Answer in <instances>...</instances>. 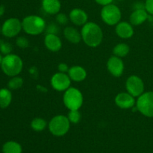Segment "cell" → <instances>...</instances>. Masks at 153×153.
Instances as JSON below:
<instances>
[{"instance_id":"obj_31","label":"cell","mask_w":153,"mask_h":153,"mask_svg":"<svg viewBox=\"0 0 153 153\" xmlns=\"http://www.w3.org/2000/svg\"><path fill=\"white\" fill-rule=\"evenodd\" d=\"M69 69H70V67L66 63H60L58 65V72H61V73H67L69 71Z\"/></svg>"},{"instance_id":"obj_15","label":"cell","mask_w":153,"mask_h":153,"mask_svg":"<svg viewBox=\"0 0 153 153\" xmlns=\"http://www.w3.org/2000/svg\"><path fill=\"white\" fill-rule=\"evenodd\" d=\"M44 45L51 52H58L62 47V41L58 34H46L44 37Z\"/></svg>"},{"instance_id":"obj_1","label":"cell","mask_w":153,"mask_h":153,"mask_svg":"<svg viewBox=\"0 0 153 153\" xmlns=\"http://www.w3.org/2000/svg\"><path fill=\"white\" fill-rule=\"evenodd\" d=\"M82 39L88 46L96 48L100 46L103 40V31L98 24L88 22L81 30Z\"/></svg>"},{"instance_id":"obj_8","label":"cell","mask_w":153,"mask_h":153,"mask_svg":"<svg viewBox=\"0 0 153 153\" xmlns=\"http://www.w3.org/2000/svg\"><path fill=\"white\" fill-rule=\"evenodd\" d=\"M22 30V22L17 18L6 19L1 26V34L6 37L11 38L17 36Z\"/></svg>"},{"instance_id":"obj_35","label":"cell","mask_w":153,"mask_h":153,"mask_svg":"<svg viewBox=\"0 0 153 153\" xmlns=\"http://www.w3.org/2000/svg\"><path fill=\"white\" fill-rule=\"evenodd\" d=\"M0 33H1V27L0 26Z\"/></svg>"},{"instance_id":"obj_9","label":"cell","mask_w":153,"mask_h":153,"mask_svg":"<svg viewBox=\"0 0 153 153\" xmlns=\"http://www.w3.org/2000/svg\"><path fill=\"white\" fill-rule=\"evenodd\" d=\"M126 88L127 92L136 97H139L144 93L145 85L143 79L138 76L131 75L126 82Z\"/></svg>"},{"instance_id":"obj_18","label":"cell","mask_w":153,"mask_h":153,"mask_svg":"<svg viewBox=\"0 0 153 153\" xmlns=\"http://www.w3.org/2000/svg\"><path fill=\"white\" fill-rule=\"evenodd\" d=\"M64 36L67 41L73 44L79 43L82 40L81 31L73 26H67L64 29Z\"/></svg>"},{"instance_id":"obj_10","label":"cell","mask_w":153,"mask_h":153,"mask_svg":"<svg viewBox=\"0 0 153 153\" xmlns=\"http://www.w3.org/2000/svg\"><path fill=\"white\" fill-rule=\"evenodd\" d=\"M71 81L67 73L58 72L52 76L50 84L52 88L56 91L64 92L71 87Z\"/></svg>"},{"instance_id":"obj_23","label":"cell","mask_w":153,"mask_h":153,"mask_svg":"<svg viewBox=\"0 0 153 153\" xmlns=\"http://www.w3.org/2000/svg\"><path fill=\"white\" fill-rule=\"evenodd\" d=\"M47 122L46 120L41 117H35L31 120V127L34 131H42L47 126Z\"/></svg>"},{"instance_id":"obj_4","label":"cell","mask_w":153,"mask_h":153,"mask_svg":"<svg viewBox=\"0 0 153 153\" xmlns=\"http://www.w3.org/2000/svg\"><path fill=\"white\" fill-rule=\"evenodd\" d=\"M63 102L69 111L79 110L84 102L83 94L77 88L70 87L64 91Z\"/></svg>"},{"instance_id":"obj_33","label":"cell","mask_w":153,"mask_h":153,"mask_svg":"<svg viewBox=\"0 0 153 153\" xmlns=\"http://www.w3.org/2000/svg\"><path fill=\"white\" fill-rule=\"evenodd\" d=\"M4 11H5V7H4V6L0 5V17L4 15Z\"/></svg>"},{"instance_id":"obj_7","label":"cell","mask_w":153,"mask_h":153,"mask_svg":"<svg viewBox=\"0 0 153 153\" xmlns=\"http://www.w3.org/2000/svg\"><path fill=\"white\" fill-rule=\"evenodd\" d=\"M101 18L103 22L108 25H116L120 22L122 13L119 7L114 4L103 6L101 10Z\"/></svg>"},{"instance_id":"obj_34","label":"cell","mask_w":153,"mask_h":153,"mask_svg":"<svg viewBox=\"0 0 153 153\" xmlns=\"http://www.w3.org/2000/svg\"><path fill=\"white\" fill-rule=\"evenodd\" d=\"M2 59H3V57L1 56V54H0V67H1V62H2Z\"/></svg>"},{"instance_id":"obj_32","label":"cell","mask_w":153,"mask_h":153,"mask_svg":"<svg viewBox=\"0 0 153 153\" xmlns=\"http://www.w3.org/2000/svg\"><path fill=\"white\" fill-rule=\"evenodd\" d=\"M114 0H95L97 4H100L102 6H105V5H107V4H111L113 2Z\"/></svg>"},{"instance_id":"obj_5","label":"cell","mask_w":153,"mask_h":153,"mask_svg":"<svg viewBox=\"0 0 153 153\" xmlns=\"http://www.w3.org/2000/svg\"><path fill=\"white\" fill-rule=\"evenodd\" d=\"M49 131L53 135L61 137L67 134L70 128V122L67 116L59 114L53 117L48 123Z\"/></svg>"},{"instance_id":"obj_6","label":"cell","mask_w":153,"mask_h":153,"mask_svg":"<svg viewBox=\"0 0 153 153\" xmlns=\"http://www.w3.org/2000/svg\"><path fill=\"white\" fill-rule=\"evenodd\" d=\"M137 110L144 117H153V91H147L137 97L136 100Z\"/></svg>"},{"instance_id":"obj_12","label":"cell","mask_w":153,"mask_h":153,"mask_svg":"<svg viewBox=\"0 0 153 153\" xmlns=\"http://www.w3.org/2000/svg\"><path fill=\"white\" fill-rule=\"evenodd\" d=\"M107 68L109 73L114 77H120L124 72L125 65L121 58L112 55L107 61Z\"/></svg>"},{"instance_id":"obj_13","label":"cell","mask_w":153,"mask_h":153,"mask_svg":"<svg viewBox=\"0 0 153 153\" xmlns=\"http://www.w3.org/2000/svg\"><path fill=\"white\" fill-rule=\"evenodd\" d=\"M115 33L122 39H129L134 35L133 25L130 22L120 21L115 27Z\"/></svg>"},{"instance_id":"obj_26","label":"cell","mask_w":153,"mask_h":153,"mask_svg":"<svg viewBox=\"0 0 153 153\" xmlns=\"http://www.w3.org/2000/svg\"><path fill=\"white\" fill-rule=\"evenodd\" d=\"M13 50L12 45L8 42H5L3 40H0V52L4 55H9Z\"/></svg>"},{"instance_id":"obj_20","label":"cell","mask_w":153,"mask_h":153,"mask_svg":"<svg viewBox=\"0 0 153 153\" xmlns=\"http://www.w3.org/2000/svg\"><path fill=\"white\" fill-rule=\"evenodd\" d=\"M12 101V94L9 88L0 89V108H7Z\"/></svg>"},{"instance_id":"obj_30","label":"cell","mask_w":153,"mask_h":153,"mask_svg":"<svg viewBox=\"0 0 153 153\" xmlns=\"http://www.w3.org/2000/svg\"><path fill=\"white\" fill-rule=\"evenodd\" d=\"M145 9L149 14L153 16V0L145 1Z\"/></svg>"},{"instance_id":"obj_27","label":"cell","mask_w":153,"mask_h":153,"mask_svg":"<svg viewBox=\"0 0 153 153\" xmlns=\"http://www.w3.org/2000/svg\"><path fill=\"white\" fill-rule=\"evenodd\" d=\"M55 20H56V22H58L60 25H67L70 21V18H69V16H67L65 13H58L55 16Z\"/></svg>"},{"instance_id":"obj_19","label":"cell","mask_w":153,"mask_h":153,"mask_svg":"<svg viewBox=\"0 0 153 153\" xmlns=\"http://www.w3.org/2000/svg\"><path fill=\"white\" fill-rule=\"evenodd\" d=\"M41 4L43 10L50 15H56L61 8L60 0H42Z\"/></svg>"},{"instance_id":"obj_16","label":"cell","mask_w":153,"mask_h":153,"mask_svg":"<svg viewBox=\"0 0 153 153\" xmlns=\"http://www.w3.org/2000/svg\"><path fill=\"white\" fill-rule=\"evenodd\" d=\"M149 18L146 9H135L129 16V22L132 25H140L144 23Z\"/></svg>"},{"instance_id":"obj_14","label":"cell","mask_w":153,"mask_h":153,"mask_svg":"<svg viewBox=\"0 0 153 153\" xmlns=\"http://www.w3.org/2000/svg\"><path fill=\"white\" fill-rule=\"evenodd\" d=\"M70 21L78 26H83L88 22V13L81 8H74L70 12L69 14Z\"/></svg>"},{"instance_id":"obj_28","label":"cell","mask_w":153,"mask_h":153,"mask_svg":"<svg viewBox=\"0 0 153 153\" xmlns=\"http://www.w3.org/2000/svg\"><path fill=\"white\" fill-rule=\"evenodd\" d=\"M60 31L59 27L55 23L51 22V23L47 24L45 29L46 34H58Z\"/></svg>"},{"instance_id":"obj_3","label":"cell","mask_w":153,"mask_h":153,"mask_svg":"<svg viewBox=\"0 0 153 153\" xmlns=\"http://www.w3.org/2000/svg\"><path fill=\"white\" fill-rule=\"evenodd\" d=\"M1 68L3 73L7 76H16L23 69V61L19 55L10 53L3 57Z\"/></svg>"},{"instance_id":"obj_24","label":"cell","mask_w":153,"mask_h":153,"mask_svg":"<svg viewBox=\"0 0 153 153\" xmlns=\"http://www.w3.org/2000/svg\"><path fill=\"white\" fill-rule=\"evenodd\" d=\"M23 85V79L19 76H13L9 80L7 87L10 90H18Z\"/></svg>"},{"instance_id":"obj_36","label":"cell","mask_w":153,"mask_h":153,"mask_svg":"<svg viewBox=\"0 0 153 153\" xmlns=\"http://www.w3.org/2000/svg\"><path fill=\"white\" fill-rule=\"evenodd\" d=\"M119 1H122V0H119Z\"/></svg>"},{"instance_id":"obj_25","label":"cell","mask_w":153,"mask_h":153,"mask_svg":"<svg viewBox=\"0 0 153 153\" xmlns=\"http://www.w3.org/2000/svg\"><path fill=\"white\" fill-rule=\"evenodd\" d=\"M67 117H68L70 123L77 124L81 121L82 114H81L79 110H71L69 111Z\"/></svg>"},{"instance_id":"obj_17","label":"cell","mask_w":153,"mask_h":153,"mask_svg":"<svg viewBox=\"0 0 153 153\" xmlns=\"http://www.w3.org/2000/svg\"><path fill=\"white\" fill-rule=\"evenodd\" d=\"M67 74L70 76L72 81L76 82H81L85 80L88 73H87L86 70L83 67L76 65L70 67Z\"/></svg>"},{"instance_id":"obj_21","label":"cell","mask_w":153,"mask_h":153,"mask_svg":"<svg viewBox=\"0 0 153 153\" xmlns=\"http://www.w3.org/2000/svg\"><path fill=\"white\" fill-rule=\"evenodd\" d=\"M130 52V47L127 43H120L117 44L113 49L114 55L119 58H124L127 56Z\"/></svg>"},{"instance_id":"obj_29","label":"cell","mask_w":153,"mask_h":153,"mask_svg":"<svg viewBox=\"0 0 153 153\" xmlns=\"http://www.w3.org/2000/svg\"><path fill=\"white\" fill-rule=\"evenodd\" d=\"M16 46L21 49H25L29 46V41L25 37H18L16 40Z\"/></svg>"},{"instance_id":"obj_11","label":"cell","mask_w":153,"mask_h":153,"mask_svg":"<svg viewBox=\"0 0 153 153\" xmlns=\"http://www.w3.org/2000/svg\"><path fill=\"white\" fill-rule=\"evenodd\" d=\"M116 105L121 109H131L136 105L135 97L128 92H120L115 97Z\"/></svg>"},{"instance_id":"obj_22","label":"cell","mask_w":153,"mask_h":153,"mask_svg":"<svg viewBox=\"0 0 153 153\" xmlns=\"http://www.w3.org/2000/svg\"><path fill=\"white\" fill-rule=\"evenodd\" d=\"M3 153H22V146L15 141H7L2 146Z\"/></svg>"},{"instance_id":"obj_2","label":"cell","mask_w":153,"mask_h":153,"mask_svg":"<svg viewBox=\"0 0 153 153\" xmlns=\"http://www.w3.org/2000/svg\"><path fill=\"white\" fill-rule=\"evenodd\" d=\"M46 25L45 19L38 15H28L22 21V30L31 36H37L45 32Z\"/></svg>"}]
</instances>
